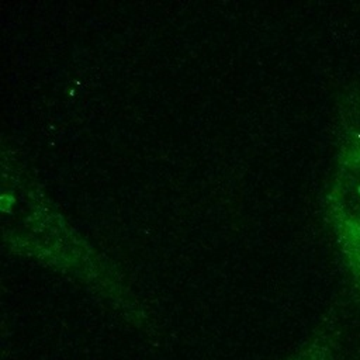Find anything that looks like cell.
<instances>
[{
	"mask_svg": "<svg viewBox=\"0 0 360 360\" xmlns=\"http://www.w3.org/2000/svg\"><path fill=\"white\" fill-rule=\"evenodd\" d=\"M302 360H338V354L332 345H319L311 349Z\"/></svg>",
	"mask_w": 360,
	"mask_h": 360,
	"instance_id": "obj_1",
	"label": "cell"
}]
</instances>
